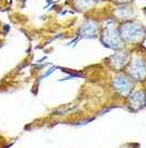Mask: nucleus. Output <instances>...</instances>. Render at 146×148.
<instances>
[{"label":"nucleus","instance_id":"nucleus-1","mask_svg":"<svg viewBox=\"0 0 146 148\" xmlns=\"http://www.w3.org/2000/svg\"><path fill=\"white\" fill-rule=\"evenodd\" d=\"M116 85L118 86L119 91L128 90V87H130V84H128V80H126V79H124V77H119V79L116 81Z\"/></svg>","mask_w":146,"mask_h":148}]
</instances>
